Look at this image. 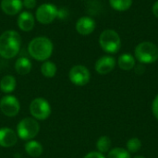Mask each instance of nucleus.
Returning a JSON list of instances; mask_svg holds the SVG:
<instances>
[{"mask_svg":"<svg viewBox=\"0 0 158 158\" xmlns=\"http://www.w3.org/2000/svg\"><path fill=\"white\" fill-rule=\"evenodd\" d=\"M21 46L20 35L12 30L6 31L0 35V56L10 59L18 55Z\"/></svg>","mask_w":158,"mask_h":158,"instance_id":"1","label":"nucleus"},{"mask_svg":"<svg viewBox=\"0 0 158 158\" xmlns=\"http://www.w3.org/2000/svg\"><path fill=\"white\" fill-rule=\"evenodd\" d=\"M53 44L50 39L40 36L31 41L28 46V51L31 56L38 61L48 59L53 53Z\"/></svg>","mask_w":158,"mask_h":158,"instance_id":"2","label":"nucleus"},{"mask_svg":"<svg viewBox=\"0 0 158 158\" xmlns=\"http://www.w3.org/2000/svg\"><path fill=\"white\" fill-rule=\"evenodd\" d=\"M134 57L142 64H152L157 61L158 47L151 42L140 43L134 50Z\"/></svg>","mask_w":158,"mask_h":158,"instance_id":"3","label":"nucleus"},{"mask_svg":"<svg viewBox=\"0 0 158 158\" xmlns=\"http://www.w3.org/2000/svg\"><path fill=\"white\" fill-rule=\"evenodd\" d=\"M99 44L101 48L108 54H116L121 47V39L117 31L114 30H105L100 37Z\"/></svg>","mask_w":158,"mask_h":158,"instance_id":"4","label":"nucleus"},{"mask_svg":"<svg viewBox=\"0 0 158 158\" xmlns=\"http://www.w3.org/2000/svg\"><path fill=\"white\" fill-rule=\"evenodd\" d=\"M40 131V125L35 118H25L17 126V135L21 140L31 141L37 136Z\"/></svg>","mask_w":158,"mask_h":158,"instance_id":"5","label":"nucleus"},{"mask_svg":"<svg viewBox=\"0 0 158 158\" xmlns=\"http://www.w3.org/2000/svg\"><path fill=\"white\" fill-rule=\"evenodd\" d=\"M50 104L42 97L35 98L30 105V113L36 120H44L51 115Z\"/></svg>","mask_w":158,"mask_h":158,"instance_id":"6","label":"nucleus"},{"mask_svg":"<svg viewBox=\"0 0 158 158\" xmlns=\"http://www.w3.org/2000/svg\"><path fill=\"white\" fill-rule=\"evenodd\" d=\"M58 9L56 6L53 4H43L40 6H38L35 17L37 20L42 24H49L55 20V19L57 17Z\"/></svg>","mask_w":158,"mask_h":158,"instance_id":"7","label":"nucleus"},{"mask_svg":"<svg viewBox=\"0 0 158 158\" xmlns=\"http://www.w3.org/2000/svg\"><path fill=\"white\" fill-rule=\"evenodd\" d=\"M70 81L76 86L86 85L91 79V74L89 69L82 65H76L71 68L69 73Z\"/></svg>","mask_w":158,"mask_h":158,"instance_id":"8","label":"nucleus"},{"mask_svg":"<svg viewBox=\"0 0 158 158\" xmlns=\"http://www.w3.org/2000/svg\"><path fill=\"white\" fill-rule=\"evenodd\" d=\"M0 110L6 117H16L20 110V105L18 98L13 95L4 96L0 100Z\"/></svg>","mask_w":158,"mask_h":158,"instance_id":"9","label":"nucleus"},{"mask_svg":"<svg viewBox=\"0 0 158 158\" xmlns=\"http://www.w3.org/2000/svg\"><path fill=\"white\" fill-rule=\"evenodd\" d=\"M116 67V59L111 56H104L95 63V70L101 75L110 73Z\"/></svg>","mask_w":158,"mask_h":158,"instance_id":"10","label":"nucleus"},{"mask_svg":"<svg viewBox=\"0 0 158 158\" xmlns=\"http://www.w3.org/2000/svg\"><path fill=\"white\" fill-rule=\"evenodd\" d=\"M18 142L17 133L10 128L0 129V146L8 148L14 146Z\"/></svg>","mask_w":158,"mask_h":158,"instance_id":"11","label":"nucleus"},{"mask_svg":"<svg viewBox=\"0 0 158 158\" xmlns=\"http://www.w3.org/2000/svg\"><path fill=\"white\" fill-rule=\"evenodd\" d=\"M95 21L90 17H81L76 23V30L81 35H89L95 29Z\"/></svg>","mask_w":158,"mask_h":158,"instance_id":"12","label":"nucleus"},{"mask_svg":"<svg viewBox=\"0 0 158 158\" xmlns=\"http://www.w3.org/2000/svg\"><path fill=\"white\" fill-rule=\"evenodd\" d=\"M22 1L21 0H2L1 1V8L2 10L9 15L13 16L20 12L22 8Z\"/></svg>","mask_w":158,"mask_h":158,"instance_id":"13","label":"nucleus"},{"mask_svg":"<svg viewBox=\"0 0 158 158\" xmlns=\"http://www.w3.org/2000/svg\"><path fill=\"white\" fill-rule=\"evenodd\" d=\"M18 25L23 31H30L34 26V18L31 13L28 11H22L18 18Z\"/></svg>","mask_w":158,"mask_h":158,"instance_id":"14","label":"nucleus"},{"mask_svg":"<svg viewBox=\"0 0 158 158\" xmlns=\"http://www.w3.org/2000/svg\"><path fill=\"white\" fill-rule=\"evenodd\" d=\"M25 151H26L28 156L33 158H37L43 154L44 148H43V145L39 142L34 141V140H31V141H28L26 143Z\"/></svg>","mask_w":158,"mask_h":158,"instance_id":"15","label":"nucleus"},{"mask_svg":"<svg viewBox=\"0 0 158 158\" xmlns=\"http://www.w3.org/2000/svg\"><path fill=\"white\" fill-rule=\"evenodd\" d=\"M135 63H136L135 57H134L132 55L128 54V53L122 54V55L118 57V67H119L121 69L126 70V71L132 69L135 67Z\"/></svg>","mask_w":158,"mask_h":158,"instance_id":"16","label":"nucleus"},{"mask_svg":"<svg viewBox=\"0 0 158 158\" xmlns=\"http://www.w3.org/2000/svg\"><path fill=\"white\" fill-rule=\"evenodd\" d=\"M17 86V81L15 77L12 75H6L0 81V90L5 94L12 93Z\"/></svg>","mask_w":158,"mask_h":158,"instance_id":"17","label":"nucleus"},{"mask_svg":"<svg viewBox=\"0 0 158 158\" xmlns=\"http://www.w3.org/2000/svg\"><path fill=\"white\" fill-rule=\"evenodd\" d=\"M15 69L19 75H27L31 70V62L27 57H19L15 63Z\"/></svg>","mask_w":158,"mask_h":158,"instance_id":"18","label":"nucleus"},{"mask_svg":"<svg viewBox=\"0 0 158 158\" xmlns=\"http://www.w3.org/2000/svg\"><path fill=\"white\" fill-rule=\"evenodd\" d=\"M111 145H112V142L108 136H101L96 142L97 151L101 154H105V153L109 152Z\"/></svg>","mask_w":158,"mask_h":158,"instance_id":"19","label":"nucleus"},{"mask_svg":"<svg viewBox=\"0 0 158 158\" xmlns=\"http://www.w3.org/2000/svg\"><path fill=\"white\" fill-rule=\"evenodd\" d=\"M41 72L46 78H53L56 73V66L52 61H45L41 67Z\"/></svg>","mask_w":158,"mask_h":158,"instance_id":"20","label":"nucleus"},{"mask_svg":"<svg viewBox=\"0 0 158 158\" xmlns=\"http://www.w3.org/2000/svg\"><path fill=\"white\" fill-rule=\"evenodd\" d=\"M109 4L117 11H126L131 6L132 0H109Z\"/></svg>","mask_w":158,"mask_h":158,"instance_id":"21","label":"nucleus"},{"mask_svg":"<svg viewBox=\"0 0 158 158\" xmlns=\"http://www.w3.org/2000/svg\"><path fill=\"white\" fill-rule=\"evenodd\" d=\"M107 158H131V154L127 151V149L121 147H116L111 149L108 152Z\"/></svg>","mask_w":158,"mask_h":158,"instance_id":"22","label":"nucleus"},{"mask_svg":"<svg viewBox=\"0 0 158 158\" xmlns=\"http://www.w3.org/2000/svg\"><path fill=\"white\" fill-rule=\"evenodd\" d=\"M127 151L131 154V153H137L141 150L142 148V142L138 138H131L127 142Z\"/></svg>","mask_w":158,"mask_h":158,"instance_id":"23","label":"nucleus"},{"mask_svg":"<svg viewBox=\"0 0 158 158\" xmlns=\"http://www.w3.org/2000/svg\"><path fill=\"white\" fill-rule=\"evenodd\" d=\"M152 109H153V113L155 115V117L158 120V94L156 96L154 102H153V106H152Z\"/></svg>","mask_w":158,"mask_h":158,"instance_id":"24","label":"nucleus"},{"mask_svg":"<svg viewBox=\"0 0 158 158\" xmlns=\"http://www.w3.org/2000/svg\"><path fill=\"white\" fill-rule=\"evenodd\" d=\"M83 158H106L103 154L99 152H91L87 154Z\"/></svg>","mask_w":158,"mask_h":158,"instance_id":"25","label":"nucleus"},{"mask_svg":"<svg viewBox=\"0 0 158 158\" xmlns=\"http://www.w3.org/2000/svg\"><path fill=\"white\" fill-rule=\"evenodd\" d=\"M23 6L26 8H33L36 6V0H23Z\"/></svg>","mask_w":158,"mask_h":158,"instance_id":"26","label":"nucleus"},{"mask_svg":"<svg viewBox=\"0 0 158 158\" xmlns=\"http://www.w3.org/2000/svg\"><path fill=\"white\" fill-rule=\"evenodd\" d=\"M152 10H153L154 15L158 19V0L154 4V6H153V7H152Z\"/></svg>","mask_w":158,"mask_h":158,"instance_id":"27","label":"nucleus"},{"mask_svg":"<svg viewBox=\"0 0 158 158\" xmlns=\"http://www.w3.org/2000/svg\"><path fill=\"white\" fill-rule=\"evenodd\" d=\"M134 158H146V157H144V156H135Z\"/></svg>","mask_w":158,"mask_h":158,"instance_id":"28","label":"nucleus"}]
</instances>
